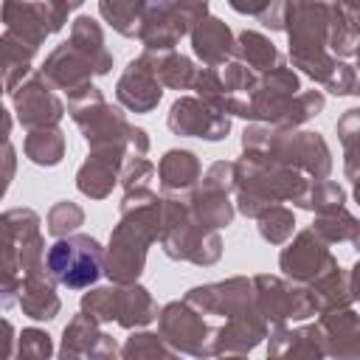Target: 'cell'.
I'll return each instance as SVG.
<instances>
[{
    "label": "cell",
    "mask_w": 360,
    "mask_h": 360,
    "mask_svg": "<svg viewBox=\"0 0 360 360\" xmlns=\"http://www.w3.org/2000/svg\"><path fill=\"white\" fill-rule=\"evenodd\" d=\"M217 360H248L245 354H219Z\"/></svg>",
    "instance_id": "obj_54"
},
{
    "label": "cell",
    "mask_w": 360,
    "mask_h": 360,
    "mask_svg": "<svg viewBox=\"0 0 360 360\" xmlns=\"http://www.w3.org/2000/svg\"><path fill=\"white\" fill-rule=\"evenodd\" d=\"M267 357L264 360H323V338L318 332V323L312 326H273L267 338Z\"/></svg>",
    "instance_id": "obj_25"
},
{
    "label": "cell",
    "mask_w": 360,
    "mask_h": 360,
    "mask_svg": "<svg viewBox=\"0 0 360 360\" xmlns=\"http://www.w3.org/2000/svg\"><path fill=\"white\" fill-rule=\"evenodd\" d=\"M256 222H259L262 239L270 242V245H284V242L292 236V231H295V217H292V211L284 208V205L267 208Z\"/></svg>",
    "instance_id": "obj_40"
},
{
    "label": "cell",
    "mask_w": 360,
    "mask_h": 360,
    "mask_svg": "<svg viewBox=\"0 0 360 360\" xmlns=\"http://www.w3.org/2000/svg\"><path fill=\"white\" fill-rule=\"evenodd\" d=\"M166 127L174 135L202 138V141H222L231 132V115L205 104L197 96H180L166 115Z\"/></svg>",
    "instance_id": "obj_20"
},
{
    "label": "cell",
    "mask_w": 360,
    "mask_h": 360,
    "mask_svg": "<svg viewBox=\"0 0 360 360\" xmlns=\"http://www.w3.org/2000/svg\"><path fill=\"white\" fill-rule=\"evenodd\" d=\"M233 59L248 65L253 73H267V70L281 65V53L276 51V45L264 34L248 31V28L236 37V56Z\"/></svg>",
    "instance_id": "obj_33"
},
{
    "label": "cell",
    "mask_w": 360,
    "mask_h": 360,
    "mask_svg": "<svg viewBox=\"0 0 360 360\" xmlns=\"http://www.w3.org/2000/svg\"><path fill=\"white\" fill-rule=\"evenodd\" d=\"M318 332L332 360H360V315L352 307L323 312L318 318Z\"/></svg>",
    "instance_id": "obj_24"
},
{
    "label": "cell",
    "mask_w": 360,
    "mask_h": 360,
    "mask_svg": "<svg viewBox=\"0 0 360 360\" xmlns=\"http://www.w3.org/2000/svg\"><path fill=\"white\" fill-rule=\"evenodd\" d=\"M188 37H191L194 56L202 59V68L219 70V68H225L228 62H233V56H236V39H233L231 28H228L219 17H214V14L200 17V20L191 25Z\"/></svg>",
    "instance_id": "obj_23"
},
{
    "label": "cell",
    "mask_w": 360,
    "mask_h": 360,
    "mask_svg": "<svg viewBox=\"0 0 360 360\" xmlns=\"http://www.w3.org/2000/svg\"><path fill=\"white\" fill-rule=\"evenodd\" d=\"M267 329H270V323L262 318L259 309L222 321L217 326V335H214L217 357L219 354H248V352H253L267 338Z\"/></svg>",
    "instance_id": "obj_26"
},
{
    "label": "cell",
    "mask_w": 360,
    "mask_h": 360,
    "mask_svg": "<svg viewBox=\"0 0 360 360\" xmlns=\"http://www.w3.org/2000/svg\"><path fill=\"white\" fill-rule=\"evenodd\" d=\"M158 335L180 354H188L197 360L217 357V349H214L217 326H208V321L194 307H188L186 301H169L160 309Z\"/></svg>",
    "instance_id": "obj_12"
},
{
    "label": "cell",
    "mask_w": 360,
    "mask_h": 360,
    "mask_svg": "<svg viewBox=\"0 0 360 360\" xmlns=\"http://www.w3.org/2000/svg\"><path fill=\"white\" fill-rule=\"evenodd\" d=\"M143 56L149 59L155 76L160 79L163 87L169 90H191L197 68L188 56L177 53V51H143Z\"/></svg>",
    "instance_id": "obj_31"
},
{
    "label": "cell",
    "mask_w": 360,
    "mask_h": 360,
    "mask_svg": "<svg viewBox=\"0 0 360 360\" xmlns=\"http://www.w3.org/2000/svg\"><path fill=\"white\" fill-rule=\"evenodd\" d=\"M202 177V163L188 149H169L158 163V180L163 197H183L188 200Z\"/></svg>",
    "instance_id": "obj_28"
},
{
    "label": "cell",
    "mask_w": 360,
    "mask_h": 360,
    "mask_svg": "<svg viewBox=\"0 0 360 360\" xmlns=\"http://www.w3.org/2000/svg\"><path fill=\"white\" fill-rule=\"evenodd\" d=\"M121 354L127 360H180V354L160 335L152 332H135L132 338H127Z\"/></svg>",
    "instance_id": "obj_38"
},
{
    "label": "cell",
    "mask_w": 360,
    "mask_h": 360,
    "mask_svg": "<svg viewBox=\"0 0 360 360\" xmlns=\"http://www.w3.org/2000/svg\"><path fill=\"white\" fill-rule=\"evenodd\" d=\"M278 267L284 270V276L290 281H295V284H312L318 276H323L326 270L338 267V259L332 256L329 245L312 228H304L281 250Z\"/></svg>",
    "instance_id": "obj_19"
},
{
    "label": "cell",
    "mask_w": 360,
    "mask_h": 360,
    "mask_svg": "<svg viewBox=\"0 0 360 360\" xmlns=\"http://www.w3.org/2000/svg\"><path fill=\"white\" fill-rule=\"evenodd\" d=\"M354 200H357V205H360V177L354 180Z\"/></svg>",
    "instance_id": "obj_56"
},
{
    "label": "cell",
    "mask_w": 360,
    "mask_h": 360,
    "mask_svg": "<svg viewBox=\"0 0 360 360\" xmlns=\"http://www.w3.org/2000/svg\"><path fill=\"white\" fill-rule=\"evenodd\" d=\"M3 307L20 298V281L28 273L45 270V242L39 217L31 208H8L3 217Z\"/></svg>",
    "instance_id": "obj_8"
},
{
    "label": "cell",
    "mask_w": 360,
    "mask_h": 360,
    "mask_svg": "<svg viewBox=\"0 0 360 360\" xmlns=\"http://www.w3.org/2000/svg\"><path fill=\"white\" fill-rule=\"evenodd\" d=\"M56 360H87V357L79 354V352H70V349H59V357Z\"/></svg>",
    "instance_id": "obj_52"
},
{
    "label": "cell",
    "mask_w": 360,
    "mask_h": 360,
    "mask_svg": "<svg viewBox=\"0 0 360 360\" xmlns=\"http://www.w3.org/2000/svg\"><path fill=\"white\" fill-rule=\"evenodd\" d=\"M354 79H357V70L349 68L346 62H338V68L332 70V76H329V82H326L323 87H326L329 93H335V96H352Z\"/></svg>",
    "instance_id": "obj_46"
},
{
    "label": "cell",
    "mask_w": 360,
    "mask_h": 360,
    "mask_svg": "<svg viewBox=\"0 0 360 360\" xmlns=\"http://www.w3.org/2000/svg\"><path fill=\"white\" fill-rule=\"evenodd\" d=\"M110 68H112V53L104 45L101 25L93 17L82 14V17L73 20L68 42L56 45L45 56L39 73L48 79L51 87L65 90L70 96L79 87L93 84L90 82L93 76L110 73Z\"/></svg>",
    "instance_id": "obj_3"
},
{
    "label": "cell",
    "mask_w": 360,
    "mask_h": 360,
    "mask_svg": "<svg viewBox=\"0 0 360 360\" xmlns=\"http://www.w3.org/2000/svg\"><path fill=\"white\" fill-rule=\"evenodd\" d=\"M155 174H158V166L149 158H127V163L121 169V186H124V191L149 188V180Z\"/></svg>",
    "instance_id": "obj_44"
},
{
    "label": "cell",
    "mask_w": 360,
    "mask_h": 360,
    "mask_svg": "<svg viewBox=\"0 0 360 360\" xmlns=\"http://www.w3.org/2000/svg\"><path fill=\"white\" fill-rule=\"evenodd\" d=\"M205 14H211L208 3H146L138 39L143 42V51H174V45Z\"/></svg>",
    "instance_id": "obj_14"
},
{
    "label": "cell",
    "mask_w": 360,
    "mask_h": 360,
    "mask_svg": "<svg viewBox=\"0 0 360 360\" xmlns=\"http://www.w3.org/2000/svg\"><path fill=\"white\" fill-rule=\"evenodd\" d=\"M59 349L79 352L87 360H118V343H115V338H110L107 332H101L98 329V321H93L84 312H79V315L70 318V323L62 332V346Z\"/></svg>",
    "instance_id": "obj_27"
},
{
    "label": "cell",
    "mask_w": 360,
    "mask_h": 360,
    "mask_svg": "<svg viewBox=\"0 0 360 360\" xmlns=\"http://www.w3.org/2000/svg\"><path fill=\"white\" fill-rule=\"evenodd\" d=\"M53 352V340L48 332L42 329H22L17 335V346H14V354L8 360H48Z\"/></svg>",
    "instance_id": "obj_43"
},
{
    "label": "cell",
    "mask_w": 360,
    "mask_h": 360,
    "mask_svg": "<svg viewBox=\"0 0 360 360\" xmlns=\"http://www.w3.org/2000/svg\"><path fill=\"white\" fill-rule=\"evenodd\" d=\"M360 48V34L349 22L346 11L340 3H329V53L335 59L352 56Z\"/></svg>",
    "instance_id": "obj_36"
},
{
    "label": "cell",
    "mask_w": 360,
    "mask_h": 360,
    "mask_svg": "<svg viewBox=\"0 0 360 360\" xmlns=\"http://www.w3.org/2000/svg\"><path fill=\"white\" fill-rule=\"evenodd\" d=\"M121 360H127V357H121Z\"/></svg>",
    "instance_id": "obj_58"
},
{
    "label": "cell",
    "mask_w": 360,
    "mask_h": 360,
    "mask_svg": "<svg viewBox=\"0 0 360 360\" xmlns=\"http://www.w3.org/2000/svg\"><path fill=\"white\" fill-rule=\"evenodd\" d=\"M3 155H6V177H3V191H6L8 183H11V174H14V146H11V138H6Z\"/></svg>",
    "instance_id": "obj_49"
},
{
    "label": "cell",
    "mask_w": 360,
    "mask_h": 360,
    "mask_svg": "<svg viewBox=\"0 0 360 360\" xmlns=\"http://www.w3.org/2000/svg\"><path fill=\"white\" fill-rule=\"evenodd\" d=\"M183 301L188 307H194L200 315H214V318L228 321V318H236V315L256 309V290H253V278L233 276L225 281L191 287L183 295Z\"/></svg>",
    "instance_id": "obj_17"
},
{
    "label": "cell",
    "mask_w": 360,
    "mask_h": 360,
    "mask_svg": "<svg viewBox=\"0 0 360 360\" xmlns=\"http://www.w3.org/2000/svg\"><path fill=\"white\" fill-rule=\"evenodd\" d=\"M45 267L53 281L65 284L68 290H84L96 284V278L104 273V248L96 236L70 233L48 248Z\"/></svg>",
    "instance_id": "obj_11"
},
{
    "label": "cell",
    "mask_w": 360,
    "mask_h": 360,
    "mask_svg": "<svg viewBox=\"0 0 360 360\" xmlns=\"http://www.w3.org/2000/svg\"><path fill=\"white\" fill-rule=\"evenodd\" d=\"M242 149L253 155L273 158L309 180H326L332 172V152L321 132L278 129L267 124H253L242 132Z\"/></svg>",
    "instance_id": "obj_6"
},
{
    "label": "cell",
    "mask_w": 360,
    "mask_h": 360,
    "mask_svg": "<svg viewBox=\"0 0 360 360\" xmlns=\"http://www.w3.org/2000/svg\"><path fill=\"white\" fill-rule=\"evenodd\" d=\"M79 3H3L6 31L20 37L25 45L39 48L45 37L62 31L68 14L76 11Z\"/></svg>",
    "instance_id": "obj_16"
},
{
    "label": "cell",
    "mask_w": 360,
    "mask_h": 360,
    "mask_svg": "<svg viewBox=\"0 0 360 360\" xmlns=\"http://www.w3.org/2000/svg\"><path fill=\"white\" fill-rule=\"evenodd\" d=\"M129 152L124 149H90L87 160L76 172V188L90 200H104L112 194V186L121 183V169Z\"/></svg>",
    "instance_id": "obj_22"
},
{
    "label": "cell",
    "mask_w": 360,
    "mask_h": 360,
    "mask_svg": "<svg viewBox=\"0 0 360 360\" xmlns=\"http://www.w3.org/2000/svg\"><path fill=\"white\" fill-rule=\"evenodd\" d=\"M143 11H146V3L143 0H101L98 3V14L121 37H138L141 34Z\"/></svg>",
    "instance_id": "obj_35"
},
{
    "label": "cell",
    "mask_w": 360,
    "mask_h": 360,
    "mask_svg": "<svg viewBox=\"0 0 360 360\" xmlns=\"http://www.w3.org/2000/svg\"><path fill=\"white\" fill-rule=\"evenodd\" d=\"M22 315L34 318V321H53L62 309V301L56 295V281L53 276L45 270H37V273H28L22 281H20V298H17Z\"/></svg>",
    "instance_id": "obj_29"
},
{
    "label": "cell",
    "mask_w": 360,
    "mask_h": 360,
    "mask_svg": "<svg viewBox=\"0 0 360 360\" xmlns=\"http://www.w3.org/2000/svg\"><path fill=\"white\" fill-rule=\"evenodd\" d=\"M115 98L121 107L132 110V112H152L160 98H163V84L160 79L155 76L149 59L141 53L135 56L124 73L118 76V84H115Z\"/></svg>",
    "instance_id": "obj_21"
},
{
    "label": "cell",
    "mask_w": 360,
    "mask_h": 360,
    "mask_svg": "<svg viewBox=\"0 0 360 360\" xmlns=\"http://www.w3.org/2000/svg\"><path fill=\"white\" fill-rule=\"evenodd\" d=\"M326 98L321 90H301V82L292 68L284 62L267 73H259L256 90L248 98L245 115L256 124L278 127V129H298L309 118L323 110Z\"/></svg>",
    "instance_id": "obj_4"
},
{
    "label": "cell",
    "mask_w": 360,
    "mask_h": 360,
    "mask_svg": "<svg viewBox=\"0 0 360 360\" xmlns=\"http://www.w3.org/2000/svg\"><path fill=\"white\" fill-rule=\"evenodd\" d=\"M343 202H346V191L335 180H312L309 188H307V194L298 200V208L315 211L318 217H323V214L340 211Z\"/></svg>",
    "instance_id": "obj_37"
},
{
    "label": "cell",
    "mask_w": 360,
    "mask_h": 360,
    "mask_svg": "<svg viewBox=\"0 0 360 360\" xmlns=\"http://www.w3.org/2000/svg\"><path fill=\"white\" fill-rule=\"evenodd\" d=\"M335 129H338V138H340L343 149H349V146H357V143H360V107H352V110H346V112L338 118Z\"/></svg>",
    "instance_id": "obj_45"
},
{
    "label": "cell",
    "mask_w": 360,
    "mask_h": 360,
    "mask_svg": "<svg viewBox=\"0 0 360 360\" xmlns=\"http://www.w3.org/2000/svg\"><path fill=\"white\" fill-rule=\"evenodd\" d=\"M349 284H352V298L360 301V262L349 270Z\"/></svg>",
    "instance_id": "obj_51"
},
{
    "label": "cell",
    "mask_w": 360,
    "mask_h": 360,
    "mask_svg": "<svg viewBox=\"0 0 360 360\" xmlns=\"http://www.w3.org/2000/svg\"><path fill=\"white\" fill-rule=\"evenodd\" d=\"M11 101H14V112H17V121L20 127H25L28 132L31 129H48V127H56L65 115V104L62 98L53 93V87L48 84V79L37 70L31 73L14 93H11Z\"/></svg>",
    "instance_id": "obj_18"
},
{
    "label": "cell",
    "mask_w": 360,
    "mask_h": 360,
    "mask_svg": "<svg viewBox=\"0 0 360 360\" xmlns=\"http://www.w3.org/2000/svg\"><path fill=\"white\" fill-rule=\"evenodd\" d=\"M22 152L37 166H56L65 158V132L59 127L31 129L22 141Z\"/></svg>",
    "instance_id": "obj_34"
},
{
    "label": "cell",
    "mask_w": 360,
    "mask_h": 360,
    "mask_svg": "<svg viewBox=\"0 0 360 360\" xmlns=\"http://www.w3.org/2000/svg\"><path fill=\"white\" fill-rule=\"evenodd\" d=\"M352 96H360V73H357V79H354V87H352Z\"/></svg>",
    "instance_id": "obj_55"
},
{
    "label": "cell",
    "mask_w": 360,
    "mask_h": 360,
    "mask_svg": "<svg viewBox=\"0 0 360 360\" xmlns=\"http://www.w3.org/2000/svg\"><path fill=\"white\" fill-rule=\"evenodd\" d=\"M163 231V197L152 188L124 191L118 205V225L104 248V273L112 284H138L149 245Z\"/></svg>",
    "instance_id": "obj_1"
},
{
    "label": "cell",
    "mask_w": 360,
    "mask_h": 360,
    "mask_svg": "<svg viewBox=\"0 0 360 360\" xmlns=\"http://www.w3.org/2000/svg\"><path fill=\"white\" fill-rule=\"evenodd\" d=\"M352 245H354V250L360 253V222H357V231H354V236H352Z\"/></svg>",
    "instance_id": "obj_53"
},
{
    "label": "cell",
    "mask_w": 360,
    "mask_h": 360,
    "mask_svg": "<svg viewBox=\"0 0 360 360\" xmlns=\"http://www.w3.org/2000/svg\"><path fill=\"white\" fill-rule=\"evenodd\" d=\"M264 28L270 31H284V22H287V3L281 0H267V6L262 8V14L256 17Z\"/></svg>",
    "instance_id": "obj_47"
},
{
    "label": "cell",
    "mask_w": 360,
    "mask_h": 360,
    "mask_svg": "<svg viewBox=\"0 0 360 360\" xmlns=\"http://www.w3.org/2000/svg\"><path fill=\"white\" fill-rule=\"evenodd\" d=\"M160 250L174 262H191L208 267L222 256V239L217 231L200 225L183 197H163V231Z\"/></svg>",
    "instance_id": "obj_9"
},
{
    "label": "cell",
    "mask_w": 360,
    "mask_h": 360,
    "mask_svg": "<svg viewBox=\"0 0 360 360\" xmlns=\"http://www.w3.org/2000/svg\"><path fill=\"white\" fill-rule=\"evenodd\" d=\"M343 174L349 180H357L360 177V143L343 149Z\"/></svg>",
    "instance_id": "obj_48"
},
{
    "label": "cell",
    "mask_w": 360,
    "mask_h": 360,
    "mask_svg": "<svg viewBox=\"0 0 360 360\" xmlns=\"http://www.w3.org/2000/svg\"><path fill=\"white\" fill-rule=\"evenodd\" d=\"M312 231H315L326 245H335V242H352V236H354V231H357V219H354L346 208H340V211L315 217Z\"/></svg>",
    "instance_id": "obj_39"
},
{
    "label": "cell",
    "mask_w": 360,
    "mask_h": 360,
    "mask_svg": "<svg viewBox=\"0 0 360 360\" xmlns=\"http://www.w3.org/2000/svg\"><path fill=\"white\" fill-rule=\"evenodd\" d=\"M340 6H343V11H346L349 22L354 25V31L360 34V3H340Z\"/></svg>",
    "instance_id": "obj_50"
},
{
    "label": "cell",
    "mask_w": 360,
    "mask_h": 360,
    "mask_svg": "<svg viewBox=\"0 0 360 360\" xmlns=\"http://www.w3.org/2000/svg\"><path fill=\"white\" fill-rule=\"evenodd\" d=\"M253 290H256V309L273 326H284L287 321H304L318 312V304L307 284L259 273L253 276Z\"/></svg>",
    "instance_id": "obj_15"
},
{
    "label": "cell",
    "mask_w": 360,
    "mask_h": 360,
    "mask_svg": "<svg viewBox=\"0 0 360 360\" xmlns=\"http://www.w3.org/2000/svg\"><path fill=\"white\" fill-rule=\"evenodd\" d=\"M82 312L98 323H118L124 329L149 326L160 312L152 292L141 284H110L82 295Z\"/></svg>",
    "instance_id": "obj_10"
},
{
    "label": "cell",
    "mask_w": 360,
    "mask_h": 360,
    "mask_svg": "<svg viewBox=\"0 0 360 360\" xmlns=\"http://www.w3.org/2000/svg\"><path fill=\"white\" fill-rule=\"evenodd\" d=\"M68 112L82 129L90 149H124L129 158H146V129L132 127L127 115L112 107L96 84H84L68 96Z\"/></svg>",
    "instance_id": "obj_5"
},
{
    "label": "cell",
    "mask_w": 360,
    "mask_h": 360,
    "mask_svg": "<svg viewBox=\"0 0 360 360\" xmlns=\"http://www.w3.org/2000/svg\"><path fill=\"white\" fill-rule=\"evenodd\" d=\"M191 90L197 93V98H202L205 104L222 110L228 115V96H225V84H222V76L219 70L214 68H197V76H194V84Z\"/></svg>",
    "instance_id": "obj_42"
},
{
    "label": "cell",
    "mask_w": 360,
    "mask_h": 360,
    "mask_svg": "<svg viewBox=\"0 0 360 360\" xmlns=\"http://www.w3.org/2000/svg\"><path fill=\"white\" fill-rule=\"evenodd\" d=\"M354 56H357V73H360V48H357V53H354Z\"/></svg>",
    "instance_id": "obj_57"
},
{
    "label": "cell",
    "mask_w": 360,
    "mask_h": 360,
    "mask_svg": "<svg viewBox=\"0 0 360 360\" xmlns=\"http://www.w3.org/2000/svg\"><path fill=\"white\" fill-rule=\"evenodd\" d=\"M236 188V180H233V160H217L211 163L197 188L191 191L188 197V208L194 214V219L211 231L217 228H228L233 222V214H236V205L231 200Z\"/></svg>",
    "instance_id": "obj_13"
},
{
    "label": "cell",
    "mask_w": 360,
    "mask_h": 360,
    "mask_svg": "<svg viewBox=\"0 0 360 360\" xmlns=\"http://www.w3.org/2000/svg\"><path fill=\"white\" fill-rule=\"evenodd\" d=\"M34 53H37V48H31L20 37L3 31V37H0V65H3V87H6V93H14L31 76Z\"/></svg>",
    "instance_id": "obj_30"
},
{
    "label": "cell",
    "mask_w": 360,
    "mask_h": 360,
    "mask_svg": "<svg viewBox=\"0 0 360 360\" xmlns=\"http://www.w3.org/2000/svg\"><path fill=\"white\" fill-rule=\"evenodd\" d=\"M233 205L239 214L250 219H259L267 208L287 200L298 205V200L307 194L312 183L301 172L253 152H242V158L233 160Z\"/></svg>",
    "instance_id": "obj_2"
},
{
    "label": "cell",
    "mask_w": 360,
    "mask_h": 360,
    "mask_svg": "<svg viewBox=\"0 0 360 360\" xmlns=\"http://www.w3.org/2000/svg\"><path fill=\"white\" fill-rule=\"evenodd\" d=\"M82 222H84L82 205H76V202H70V200H59V202L51 205V211H48L45 231H48L51 236H56V239H65V236H70Z\"/></svg>",
    "instance_id": "obj_41"
},
{
    "label": "cell",
    "mask_w": 360,
    "mask_h": 360,
    "mask_svg": "<svg viewBox=\"0 0 360 360\" xmlns=\"http://www.w3.org/2000/svg\"><path fill=\"white\" fill-rule=\"evenodd\" d=\"M284 31L290 37V62L312 82L326 84L340 59L329 53V3H287Z\"/></svg>",
    "instance_id": "obj_7"
},
{
    "label": "cell",
    "mask_w": 360,
    "mask_h": 360,
    "mask_svg": "<svg viewBox=\"0 0 360 360\" xmlns=\"http://www.w3.org/2000/svg\"><path fill=\"white\" fill-rule=\"evenodd\" d=\"M315 304H318V315L323 312H332V309H340V307H349L354 298H352V284H349V273L338 267L326 270L323 276H318L312 284H307Z\"/></svg>",
    "instance_id": "obj_32"
}]
</instances>
